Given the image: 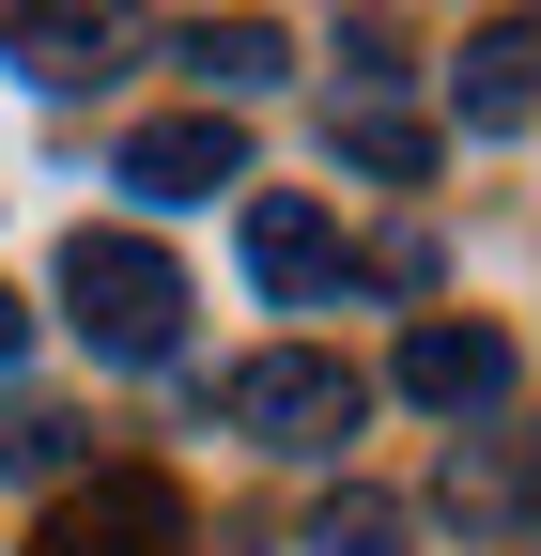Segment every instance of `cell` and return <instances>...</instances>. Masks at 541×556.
<instances>
[{
	"label": "cell",
	"instance_id": "obj_8",
	"mask_svg": "<svg viewBox=\"0 0 541 556\" xmlns=\"http://www.w3.org/2000/svg\"><path fill=\"white\" fill-rule=\"evenodd\" d=\"M186 62H201V93H279V78H294V47L263 31V16H201Z\"/></svg>",
	"mask_w": 541,
	"mask_h": 556
},
{
	"label": "cell",
	"instance_id": "obj_9",
	"mask_svg": "<svg viewBox=\"0 0 541 556\" xmlns=\"http://www.w3.org/2000/svg\"><path fill=\"white\" fill-rule=\"evenodd\" d=\"M0 62H32V78H109V16H0Z\"/></svg>",
	"mask_w": 541,
	"mask_h": 556
},
{
	"label": "cell",
	"instance_id": "obj_3",
	"mask_svg": "<svg viewBox=\"0 0 541 556\" xmlns=\"http://www.w3.org/2000/svg\"><path fill=\"white\" fill-rule=\"evenodd\" d=\"M124 186L140 201H217V186H248V124L232 109H171V124L124 139Z\"/></svg>",
	"mask_w": 541,
	"mask_h": 556
},
{
	"label": "cell",
	"instance_id": "obj_10",
	"mask_svg": "<svg viewBox=\"0 0 541 556\" xmlns=\"http://www.w3.org/2000/svg\"><path fill=\"white\" fill-rule=\"evenodd\" d=\"M341 155H356L372 186H418V170H433V124H402V109H341Z\"/></svg>",
	"mask_w": 541,
	"mask_h": 556
},
{
	"label": "cell",
	"instance_id": "obj_7",
	"mask_svg": "<svg viewBox=\"0 0 541 556\" xmlns=\"http://www.w3.org/2000/svg\"><path fill=\"white\" fill-rule=\"evenodd\" d=\"M449 109L480 124V139H511V124L541 109V31H480V47L449 62Z\"/></svg>",
	"mask_w": 541,
	"mask_h": 556
},
{
	"label": "cell",
	"instance_id": "obj_12",
	"mask_svg": "<svg viewBox=\"0 0 541 556\" xmlns=\"http://www.w3.org/2000/svg\"><path fill=\"white\" fill-rule=\"evenodd\" d=\"M62 448H78V433H62V417H47V402H0V464H16V479H47Z\"/></svg>",
	"mask_w": 541,
	"mask_h": 556
},
{
	"label": "cell",
	"instance_id": "obj_5",
	"mask_svg": "<svg viewBox=\"0 0 541 556\" xmlns=\"http://www.w3.org/2000/svg\"><path fill=\"white\" fill-rule=\"evenodd\" d=\"M171 541H186V510L155 495V479H93V495H62L32 526V556H171Z\"/></svg>",
	"mask_w": 541,
	"mask_h": 556
},
{
	"label": "cell",
	"instance_id": "obj_4",
	"mask_svg": "<svg viewBox=\"0 0 541 556\" xmlns=\"http://www.w3.org/2000/svg\"><path fill=\"white\" fill-rule=\"evenodd\" d=\"M402 402H433V417H495L511 402V340L495 325H402Z\"/></svg>",
	"mask_w": 541,
	"mask_h": 556
},
{
	"label": "cell",
	"instance_id": "obj_6",
	"mask_svg": "<svg viewBox=\"0 0 541 556\" xmlns=\"http://www.w3.org/2000/svg\"><path fill=\"white\" fill-rule=\"evenodd\" d=\"M248 278H263V294H279V309H310L325 278H341V232H325V201H294V186H263V201H248Z\"/></svg>",
	"mask_w": 541,
	"mask_h": 556
},
{
	"label": "cell",
	"instance_id": "obj_2",
	"mask_svg": "<svg viewBox=\"0 0 541 556\" xmlns=\"http://www.w3.org/2000/svg\"><path fill=\"white\" fill-rule=\"evenodd\" d=\"M217 417L248 448H341L356 417H372V371L356 356H310V340H279V356H248L232 387H217Z\"/></svg>",
	"mask_w": 541,
	"mask_h": 556
},
{
	"label": "cell",
	"instance_id": "obj_13",
	"mask_svg": "<svg viewBox=\"0 0 541 556\" xmlns=\"http://www.w3.org/2000/svg\"><path fill=\"white\" fill-rule=\"evenodd\" d=\"M32 356V294H0V371H16Z\"/></svg>",
	"mask_w": 541,
	"mask_h": 556
},
{
	"label": "cell",
	"instance_id": "obj_1",
	"mask_svg": "<svg viewBox=\"0 0 541 556\" xmlns=\"http://www.w3.org/2000/svg\"><path fill=\"white\" fill-rule=\"evenodd\" d=\"M62 325H78L93 356H124V371H155L186 340V263L140 248V232H78L62 248Z\"/></svg>",
	"mask_w": 541,
	"mask_h": 556
},
{
	"label": "cell",
	"instance_id": "obj_11",
	"mask_svg": "<svg viewBox=\"0 0 541 556\" xmlns=\"http://www.w3.org/2000/svg\"><path fill=\"white\" fill-rule=\"evenodd\" d=\"M310 556H418V526H402L387 495H341V510L310 526Z\"/></svg>",
	"mask_w": 541,
	"mask_h": 556
}]
</instances>
